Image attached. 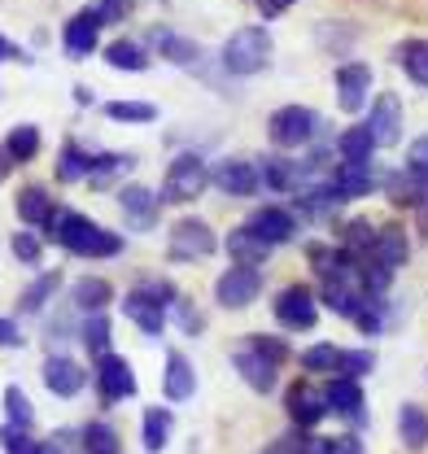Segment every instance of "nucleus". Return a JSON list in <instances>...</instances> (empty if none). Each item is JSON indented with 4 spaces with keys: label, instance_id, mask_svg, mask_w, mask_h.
Masks as SVG:
<instances>
[{
    "label": "nucleus",
    "instance_id": "1",
    "mask_svg": "<svg viewBox=\"0 0 428 454\" xmlns=\"http://www.w3.org/2000/svg\"><path fill=\"white\" fill-rule=\"evenodd\" d=\"M49 236L75 258H114V254H123V236H114L109 227L92 223L88 215H75V210H57Z\"/></svg>",
    "mask_w": 428,
    "mask_h": 454
},
{
    "label": "nucleus",
    "instance_id": "2",
    "mask_svg": "<svg viewBox=\"0 0 428 454\" xmlns=\"http://www.w3.org/2000/svg\"><path fill=\"white\" fill-rule=\"evenodd\" d=\"M271 53H275V44H271L267 27H241V31L227 35V44H223L218 57H223V70H227V74L250 79V74H263V70H267Z\"/></svg>",
    "mask_w": 428,
    "mask_h": 454
},
{
    "label": "nucleus",
    "instance_id": "3",
    "mask_svg": "<svg viewBox=\"0 0 428 454\" xmlns=\"http://www.w3.org/2000/svg\"><path fill=\"white\" fill-rule=\"evenodd\" d=\"M166 306H175V288L162 280H145L140 288H131L123 297V315L145 333V337H158L166 328Z\"/></svg>",
    "mask_w": 428,
    "mask_h": 454
},
{
    "label": "nucleus",
    "instance_id": "4",
    "mask_svg": "<svg viewBox=\"0 0 428 454\" xmlns=\"http://www.w3.org/2000/svg\"><path fill=\"white\" fill-rule=\"evenodd\" d=\"M206 184H210V170H206V158L202 153H179L166 175H162V201H170V206H188V201H197L202 192H206Z\"/></svg>",
    "mask_w": 428,
    "mask_h": 454
},
{
    "label": "nucleus",
    "instance_id": "5",
    "mask_svg": "<svg viewBox=\"0 0 428 454\" xmlns=\"http://www.w3.org/2000/svg\"><path fill=\"white\" fill-rule=\"evenodd\" d=\"M267 136L280 149H302L306 140L320 136V114L306 110V106H280L267 118Z\"/></svg>",
    "mask_w": 428,
    "mask_h": 454
},
{
    "label": "nucleus",
    "instance_id": "6",
    "mask_svg": "<svg viewBox=\"0 0 428 454\" xmlns=\"http://www.w3.org/2000/svg\"><path fill=\"white\" fill-rule=\"evenodd\" d=\"M218 249V236L210 231L206 219H179L170 227V240H166V258L170 262H202Z\"/></svg>",
    "mask_w": 428,
    "mask_h": 454
},
{
    "label": "nucleus",
    "instance_id": "7",
    "mask_svg": "<svg viewBox=\"0 0 428 454\" xmlns=\"http://www.w3.org/2000/svg\"><path fill=\"white\" fill-rule=\"evenodd\" d=\"M275 319L289 328V333H311L320 324V297L306 288V284H289L280 288L275 297Z\"/></svg>",
    "mask_w": 428,
    "mask_h": 454
},
{
    "label": "nucleus",
    "instance_id": "8",
    "mask_svg": "<svg viewBox=\"0 0 428 454\" xmlns=\"http://www.w3.org/2000/svg\"><path fill=\"white\" fill-rule=\"evenodd\" d=\"M258 293H263V271L258 267H227L214 280V301L223 310H245Z\"/></svg>",
    "mask_w": 428,
    "mask_h": 454
},
{
    "label": "nucleus",
    "instance_id": "9",
    "mask_svg": "<svg viewBox=\"0 0 428 454\" xmlns=\"http://www.w3.org/2000/svg\"><path fill=\"white\" fill-rule=\"evenodd\" d=\"M210 179H214V188L227 192V197H254L263 188V175H258V167L250 158H223Z\"/></svg>",
    "mask_w": 428,
    "mask_h": 454
},
{
    "label": "nucleus",
    "instance_id": "10",
    "mask_svg": "<svg viewBox=\"0 0 428 454\" xmlns=\"http://www.w3.org/2000/svg\"><path fill=\"white\" fill-rule=\"evenodd\" d=\"M368 92H372V70L363 61H345L337 66V106L345 114H359L368 106Z\"/></svg>",
    "mask_w": 428,
    "mask_h": 454
},
{
    "label": "nucleus",
    "instance_id": "11",
    "mask_svg": "<svg viewBox=\"0 0 428 454\" xmlns=\"http://www.w3.org/2000/svg\"><path fill=\"white\" fill-rule=\"evenodd\" d=\"M368 131H372L376 149H389V145H398V136H402V101L393 97V92H380L372 101V114H368Z\"/></svg>",
    "mask_w": 428,
    "mask_h": 454
},
{
    "label": "nucleus",
    "instance_id": "12",
    "mask_svg": "<svg viewBox=\"0 0 428 454\" xmlns=\"http://www.w3.org/2000/svg\"><path fill=\"white\" fill-rule=\"evenodd\" d=\"M97 385H101L106 402H123V397L136 394V372L123 354H101L97 358Z\"/></svg>",
    "mask_w": 428,
    "mask_h": 454
},
{
    "label": "nucleus",
    "instance_id": "13",
    "mask_svg": "<svg viewBox=\"0 0 428 454\" xmlns=\"http://www.w3.org/2000/svg\"><path fill=\"white\" fill-rule=\"evenodd\" d=\"M232 367H236V376H241V380H245L254 394H271V389H275V376H280V367H275L271 358H263V354H258L250 340H245V345L232 354Z\"/></svg>",
    "mask_w": 428,
    "mask_h": 454
},
{
    "label": "nucleus",
    "instance_id": "14",
    "mask_svg": "<svg viewBox=\"0 0 428 454\" xmlns=\"http://www.w3.org/2000/svg\"><path fill=\"white\" fill-rule=\"evenodd\" d=\"M101 27H106V18L97 13V4L79 9V13L66 22V31H61V44H66V53H70V57H88L92 49H97V35H101Z\"/></svg>",
    "mask_w": 428,
    "mask_h": 454
},
{
    "label": "nucleus",
    "instance_id": "15",
    "mask_svg": "<svg viewBox=\"0 0 428 454\" xmlns=\"http://www.w3.org/2000/svg\"><path fill=\"white\" fill-rule=\"evenodd\" d=\"M118 206H123L127 223L136 227V231H149V227L158 223L162 197L154 188H145V184H127V188H118Z\"/></svg>",
    "mask_w": 428,
    "mask_h": 454
},
{
    "label": "nucleus",
    "instance_id": "16",
    "mask_svg": "<svg viewBox=\"0 0 428 454\" xmlns=\"http://www.w3.org/2000/svg\"><path fill=\"white\" fill-rule=\"evenodd\" d=\"M250 231H258L267 245H284V240H293L297 236V215L293 210H284V206H263V210H254L250 215Z\"/></svg>",
    "mask_w": 428,
    "mask_h": 454
},
{
    "label": "nucleus",
    "instance_id": "17",
    "mask_svg": "<svg viewBox=\"0 0 428 454\" xmlns=\"http://www.w3.org/2000/svg\"><path fill=\"white\" fill-rule=\"evenodd\" d=\"M162 394H166V402H188V397L197 394V372H193V363H188L179 349H170V354H166Z\"/></svg>",
    "mask_w": 428,
    "mask_h": 454
},
{
    "label": "nucleus",
    "instance_id": "18",
    "mask_svg": "<svg viewBox=\"0 0 428 454\" xmlns=\"http://www.w3.org/2000/svg\"><path fill=\"white\" fill-rule=\"evenodd\" d=\"M83 367L75 363V358H66V354H49L44 358V385H49V394L57 397H75L83 389Z\"/></svg>",
    "mask_w": 428,
    "mask_h": 454
},
{
    "label": "nucleus",
    "instance_id": "19",
    "mask_svg": "<svg viewBox=\"0 0 428 454\" xmlns=\"http://www.w3.org/2000/svg\"><path fill=\"white\" fill-rule=\"evenodd\" d=\"M407 254H411V240H407V231L398 223H384L376 227V245H372V262H380V267H389V271H398L402 262H407Z\"/></svg>",
    "mask_w": 428,
    "mask_h": 454
},
{
    "label": "nucleus",
    "instance_id": "20",
    "mask_svg": "<svg viewBox=\"0 0 428 454\" xmlns=\"http://www.w3.org/2000/svg\"><path fill=\"white\" fill-rule=\"evenodd\" d=\"M376 188V175H372V162H341L332 170V192L341 201H354V197H368Z\"/></svg>",
    "mask_w": 428,
    "mask_h": 454
},
{
    "label": "nucleus",
    "instance_id": "21",
    "mask_svg": "<svg viewBox=\"0 0 428 454\" xmlns=\"http://www.w3.org/2000/svg\"><path fill=\"white\" fill-rule=\"evenodd\" d=\"M223 245H227V254H232L236 267H263L267 254H271V245L258 236V231H250V227H232Z\"/></svg>",
    "mask_w": 428,
    "mask_h": 454
},
{
    "label": "nucleus",
    "instance_id": "22",
    "mask_svg": "<svg viewBox=\"0 0 428 454\" xmlns=\"http://www.w3.org/2000/svg\"><path fill=\"white\" fill-rule=\"evenodd\" d=\"M289 415H293V424L315 428L323 415H328V397H323L320 389H311L306 380H297V385L289 389Z\"/></svg>",
    "mask_w": 428,
    "mask_h": 454
},
{
    "label": "nucleus",
    "instance_id": "23",
    "mask_svg": "<svg viewBox=\"0 0 428 454\" xmlns=\"http://www.w3.org/2000/svg\"><path fill=\"white\" fill-rule=\"evenodd\" d=\"M18 219L27 227H53V219H57V206L49 201V192L44 188H22L18 192Z\"/></svg>",
    "mask_w": 428,
    "mask_h": 454
},
{
    "label": "nucleus",
    "instance_id": "24",
    "mask_svg": "<svg viewBox=\"0 0 428 454\" xmlns=\"http://www.w3.org/2000/svg\"><path fill=\"white\" fill-rule=\"evenodd\" d=\"M323 397H328V411H337V415H354V419L363 415V389L350 376H332Z\"/></svg>",
    "mask_w": 428,
    "mask_h": 454
},
{
    "label": "nucleus",
    "instance_id": "25",
    "mask_svg": "<svg viewBox=\"0 0 428 454\" xmlns=\"http://www.w3.org/2000/svg\"><path fill=\"white\" fill-rule=\"evenodd\" d=\"M149 44H154L166 61H175V66H197V61H202V49H197L188 35H175V31H166V27H158V31L149 35Z\"/></svg>",
    "mask_w": 428,
    "mask_h": 454
},
{
    "label": "nucleus",
    "instance_id": "26",
    "mask_svg": "<svg viewBox=\"0 0 428 454\" xmlns=\"http://www.w3.org/2000/svg\"><path fill=\"white\" fill-rule=\"evenodd\" d=\"M372 153H376V140H372V131H368V122L341 131V140H337V158L341 162H372Z\"/></svg>",
    "mask_w": 428,
    "mask_h": 454
},
{
    "label": "nucleus",
    "instance_id": "27",
    "mask_svg": "<svg viewBox=\"0 0 428 454\" xmlns=\"http://www.w3.org/2000/svg\"><path fill=\"white\" fill-rule=\"evenodd\" d=\"M398 437H402L407 450H424L428 446V411L407 402V406L398 411Z\"/></svg>",
    "mask_w": 428,
    "mask_h": 454
},
{
    "label": "nucleus",
    "instance_id": "28",
    "mask_svg": "<svg viewBox=\"0 0 428 454\" xmlns=\"http://www.w3.org/2000/svg\"><path fill=\"white\" fill-rule=\"evenodd\" d=\"M140 437H145V450L149 454L166 450V442H170V411H166V406H149V411H145Z\"/></svg>",
    "mask_w": 428,
    "mask_h": 454
},
{
    "label": "nucleus",
    "instance_id": "29",
    "mask_svg": "<svg viewBox=\"0 0 428 454\" xmlns=\"http://www.w3.org/2000/svg\"><path fill=\"white\" fill-rule=\"evenodd\" d=\"M109 297H114V288H109V280H101V276H83V280L75 284V306L88 310V315H101L109 306Z\"/></svg>",
    "mask_w": 428,
    "mask_h": 454
},
{
    "label": "nucleus",
    "instance_id": "30",
    "mask_svg": "<svg viewBox=\"0 0 428 454\" xmlns=\"http://www.w3.org/2000/svg\"><path fill=\"white\" fill-rule=\"evenodd\" d=\"M40 153V131L31 122H18L9 136H4V158L9 162H31Z\"/></svg>",
    "mask_w": 428,
    "mask_h": 454
},
{
    "label": "nucleus",
    "instance_id": "31",
    "mask_svg": "<svg viewBox=\"0 0 428 454\" xmlns=\"http://www.w3.org/2000/svg\"><path fill=\"white\" fill-rule=\"evenodd\" d=\"M106 61L114 70H131V74L149 70V53H145V44H136V40H114L106 49Z\"/></svg>",
    "mask_w": 428,
    "mask_h": 454
},
{
    "label": "nucleus",
    "instance_id": "32",
    "mask_svg": "<svg viewBox=\"0 0 428 454\" xmlns=\"http://www.w3.org/2000/svg\"><path fill=\"white\" fill-rule=\"evenodd\" d=\"M398 66L407 70V79L416 88H428V40H407L398 49Z\"/></svg>",
    "mask_w": 428,
    "mask_h": 454
},
{
    "label": "nucleus",
    "instance_id": "33",
    "mask_svg": "<svg viewBox=\"0 0 428 454\" xmlns=\"http://www.w3.org/2000/svg\"><path fill=\"white\" fill-rule=\"evenodd\" d=\"M258 175H263V184H267L271 192H293V188L302 184V170L293 167L289 158H267V162L258 167Z\"/></svg>",
    "mask_w": 428,
    "mask_h": 454
},
{
    "label": "nucleus",
    "instance_id": "34",
    "mask_svg": "<svg viewBox=\"0 0 428 454\" xmlns=\"http://www.w3.org/2000/svg\"><path fill=\"white\" fill-rule=\"evenodd\" d=\"M83 175H92V153H83L79 145H61L57 179H61V184H75V179H83Z\"/></svg>",
    "mask_w": 428,
    "mask_h": 454
},
{
    "label": "nucleus",
    "instance_id": "35",
    "mask_svg": "<svg viewBox=\"0 0 428 454\" xmlns=\"http://www.w3.org/2000/svg\"><path fill=\"white\" fill-rule=\"evenodd\" d=\"M376 245V227L368 223V219H350L345 223V231H341V249H350L354 258H368Z\"/></svg>",
    "mask_w": 428,
    "mask_h": 454
},
{
    "label": "nucleus",
    "instance_id": "36",
    "mask_svg": "<svg viewBox=\"0 0 428 454\" xmlns=\"http://www.w3.org/2000/svg\"><path fill=\"white\" fill-rule=\"evenodd\" d=\"M106 118H114V122H154L158 106H149V101H109Z\"/></svg>",
    "mask_w": 428,
    "mask_h": 454
},
{
    "label": "nucleus",
    "instance_id": "37",
    "mask_svg": "<svg viewBox=\"0 0 428 454\" xmlns=\"http://www.w3.org/2000/svg\"><path fill=\"white\" fill-rule=\"evenodd\" d=\"M83 454H123L118 433H114L109 424H88V428H83Z\"/></svg>",
    "mask_w": 428,
    "mask_h": 454
},
{
    "label": "nucleus",
    "instance_id": "38",
    "mask_svg": "<svg viewBox=\"0 0 428 454\" xmlns=\"http://www.w3.org/2000/svg\"><path fill=\"white\" fill-rule=\"evenodd\" d=\"M337 358H341V349L320 340V345H311V349L302 354V367H306L311 376H328V372H337Z\"/></svg>",
    "mask_w": 428,
    "mask_h": 454
},
{
    "label": "nucleus",
    "instance_id": "39",
    "mask_svg": "<svg viewBox=\"0 0 428 454\" xmlns=\"http://www.w3.org/2000/svg\"><path fill=\"white\" fill-rule=\"evenodd\" d=\"M79 337H83V345H88V354H109V319L106 315H88L83 319V328H79Z\"/></svg>",
    "mask_w": 428,
    "mask_h": 454
},
{
    "label": "nucleus",
    "instance_id": "40",
    "mask_svg": "<svg viewBox=\"0 0 428 454\" xmlns=\"http://www.w3.org/2000/svg\"><path fill=\"white\" fill-rule=\"evenodd\" d=\"M4 415H9V424H18V428H31V424H36V411H31V402H27V394H22L18 385L4 389Z\"/></svg>",
    "mask_w": 428,
    "mask_h": 454
},
{
    "label": "nucleus",
    "instance_id": "41",
    "mask_svg": "<svg viewBox=\"0 0 428 454\" xmlns=\"http://www.w3.org/2000/svg\"><path fill=\"white\" fill-rule=\"evenodd\" d=\"M372 367H376V358L368 349H341V358H337V376H350V380L368 376Z\"/></svg>",
    "mask_w": 428,
    "mask_h": 454
},
{
    "label": "nucleus",
    "instance_id": "42",
    "mask_svg": "<svg viewBox=\"0 0 428 454\" xmlns=\"http://www.w3.org/2000/svg\"><path fill=\"white\" fill-rule=\"evenodd\" d=\"M57 288H61V276H57V271L40 276V280H36L31 288H27V293H22V310H40V306H44V301L53 297Z\"/></svg>",
    "mask_w": 428,
    "mask_h": 454
},
{
    "label": "nucleus",
    "instance_id": "43",
    "mask_svg": "<svg viewBox=\"0 0 428 454\" xmlns=\"http://www.w3.org/2000/svg\"><path fill=\"white\" fill-rule=\"evenodd\" d=\"M9 249H13V258H18V262H40V240H36L31 231H13Z\"/></svg>",
    "mask_w": 428,
    "mask_h": 454
},
{
    "label": "nucleus",
    "instance_id": "44",
    "mask_svg": "<svg viewBox=\"0 0 428 454\" xmlns=\"http://www.w3.org/2000/svg\"><path fill=\"white\" fill-rule=\"evenodd\" d=\"M250 345H254V349H258L263 358H271L275 367H280V363L289 358V345H284V340H275V337H250Z\"/></svg>",
    "mask_w": 428,
    "mask_h": 454
},
{
    "label": "nucleus",
    "instance_id": "45",
    "mask_svg": "<svg viewBox=\"0 0 428 454\" xmlns=\"http://www.w3.org/2000/svg\"><path fill=\"white\" fill-rule=\"evenodd\" d=\"M175 315H179V324H184V333H188V337H197V333L206 328V319H202V315H197V310H193L184 297H175Z\"/></svg>",
    "mask_w": 428,
    "mask_h": 454
},
{
    "label": "nucleus",
    "instance_id": "46",
    "mask_svg": "<svg viewBox=\"0 0 428 454\" xmlns=\"http://www.w3.org/2000/svg\"><path fill=\"white\" fill-rule=\"evenodd\" d=\"M407 170H416L420 179H428V136H420V140L411 145V153H407Z\"/></svg>",
    "mask_w": 428,
    "mask_h": 454
},
{
    "label": "nucleus",
    "instance_id": "47",
    "mask_svg": "<svg viewBox=\"0 0 428 454\" xmlns=\"http://www.w3.org/2000/svg\"><path fill=\"white\" fill-rule=\"evenodd\" d=\"M127 9H131V0H97V13H101L106 22H118Z\"/></svg>",
    "mask_w": 428,
    "mask_h": 454
},
{
    "label": "nucleus",
    "instance_id": "48",
    "mask_svg": "<svg viewBox=\"0 0 428 454\" xmlns=\"http://www.w3.org/2000/svg\"><path fill=\"white\" fill-rule=\"evenodd\" d=\"M0 345H4V349H18V345H22L18 324H13V319H4V315H0Z\"/></svg>",
    "mask_w": 428,
    "mask_h": 454
},
{
    "label": "nucleus",
    "instance_id": "49",
    "mask_svg": "<svg viewBox=\"0 0 428 454\" xmlns=\"http://www.w3.org/2000/svg\"><path fill=\"white\" fill-rule=\"evenodd\" d=\"M254 4H258V13H263V18H280V13H284V9H293L297 0H254Z\"/></svg>",
    "mask_w": 428,
    "mask_h": 454
},
{
    "label": "nucleus",
    "instance_id": "50",
    "mask_svg": "<svg viewBox=\"0 0 428 454\" xmlns=\"http://www.w3.org/2000/svg\"><path fill=\"white\" fill-rule=\"evenodd\" d=\"M4 57H22V61H27V53H22L18 44H9V40L0 35V61H4Z\"/></svg>",
    "mask_w": 428,
    "mask_h": 454
},
{
    "label": "nucleus",
    "instance_id": "51",
    "mask_svg": "<svg viewBox=\"0 0 428 454\" xmlns=\"http://www.w3.org/2000/svg\"><path fill=\"white\" fill-rule=\"evenodd\" d=\"M36 454H61V446H57V442H49V446H36Z\"/></svg>",
    "mask_w": 428,
    "mask_h": 454
},
{
    "label": "nucleus",
    "instance_id": "52",
    "mask_svg": "<svg viewBox=\"0 0 428 454\" xmlns=\"http://www.w3.org/2000/svg\"><path fill=\"white\" fill-rule=\"evenodd\" d=\"M0 179H4V162H0Z\"/></svg>",
    "mask_w": 428,
    "mask_h": 454
}]
</instances>
